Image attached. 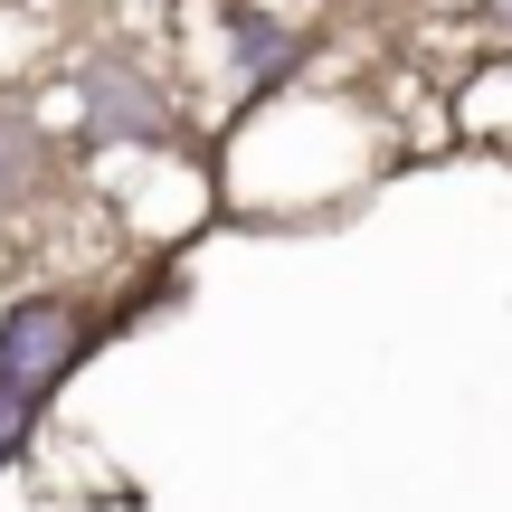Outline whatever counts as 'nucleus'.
I'll list each match as a JSON object with an SVG mask.
<instances>
[{
    "mask_svg": "<svg viewBox=\"0 0 512 512\" xmlns=\"http://www.w3.org/2000/svg\"><path fill=\"white\" fill-rule=\"evenodd\" d=\"M29 418H38V408H29V399H10V389H0V465H10L19 446H29Z\"/></svg>",
    "mask_w": 512,
    "mask_h": 512,
    "instance_id": "20e7f679",
    "label": "nucleus"
},
{
    "mask_svg": "<svg viewBox=\"0 0 512 512\" xmlns=\"http://www.w3.org/2000/svg\"><path fill=\"white\" fill-rule=\"evenodd\" d=\"M86 342H95V313L86 304H57V294L10 304V313H0V389L38 408L76 361H86Z\"/></svg>",
    "mask_w": 512,
    "mask_h": 512,
    "instance_id": "f257e3e1",
    "label": "nucleus"
},
{
    "mask_svg": "<svg viewBox=\"0 0 512 512\" xmlns=\"http://www.w3.org/2000/svg\"><path fill=\"white\" fill-rule=\"evenodd\" d=\"M95 124H105V133H162V105H152L143 76L95 67Z\"/></svg>",
    "mask_w": 512,
    "mask_h": 512,
    "instance_id": "f03ea898",
    "label": "nucleus"
},
{
    "mask_svg": "<svg viewBox=\"0 0 512 512\" xmlns=\"http://www.w3.org/2000/svg\"><path fill=\"white\" fill-rule=\"evenodd\" d=\"M285 57H294V29H285V19H247V29H238V67L247 76L285 67Z\"/></svg>",
    "mask_w": 512,
    "mask_h": 512,
    "instance_id": "7ed1b4c3",
    "label": "nucleus"
}]
</instances>
